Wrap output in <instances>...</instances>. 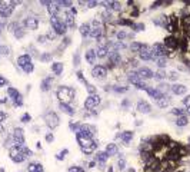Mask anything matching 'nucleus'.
I'll return each instance as SVG.
<instances>
[{
	"label": "nucleus",
	"mask_w": 190,
	"mask_h": 172,
	"mask_svg": "<svg viewBox=\"0 0 190 172\" xmlns=\"http://www.w3.org/2000/svg\"><path fill=\"white\" fill-rule=\"evenodd\" d=\"M109 55V47L106 43H100L97 46V50H96V58L99 59H104L106 56Z\"/></svg>",
	"instance_id": "nucleus-16"
},
{
	"label": "nucleus",
	"mask_w": 190,
	"mask_h": 172,
	"mask_svg": "<svg viewBox=\"0 0 190 172\" xmlns=\"http://www.w3.org/2000/svg\"><path fill=\"white\" fill-rule=\"evenodd\" d=\"M69 172H84V169L80 168V166H70Z\"/></svg>",
	"instance_id": "nucleus-45"
},
{
	"label": "nucleus",
	"mask_w": 190,
	"mask_h": 172,
	"mask_svg": "<svg viewBox=\"0 0 190 172\" xmlns=\"http://www.w3.org/2000/svg\"><path fill=\"white\" fill-rule=\"evenodd\" d=\"M116 36H117V40H119V42H122V40H124V39L127 38V33H126L124 30H120V32H117V34H116Z\"/></svg>",
	"instance_id": "nucleus-42"
},
{
	"label": "nucleus",
	"mask_w": 190,
	"mask_h": 172,
	"mask_svg": "<svg viewBox=\"0 0 190 172\" xmlns=\"http://www.w3.org/2000/svg\"><path fill=\"white\" fill-rule=\"evenodd\" d=\"M166 46H169V47H176L177 46V40L173 38V36H170V38H166Z\"/></svg>",
	"instance_id": "nucleus-36"
},
{
	"label": "nucleus",
	"mask_w": 190,
	"mask_h": 172,
	"mask_svg": "<svg viewBox=\"0 0 190 172\" xmlns=\"http://www.w3.org/2000/svg\"><path fill=\"white\" fill-rule=\"evenodd\" d=\"M157 106L159 108H166V106L170 103V96H167V95H163V96L159 99V101H156Z\"/></svg>",
	"instance_id": "nucleus-27"
},
{
	"label": "nucleus",
	"mask_w": 190,
	"mask_h": 172,
	"mask_svg": "<svg viewBox=\"0 0 190 172\" xmlns=\"http://www.w3.org/2000/svg\"><path fill=\"white\" fill-rule=\"evenodd\" d=\"M77 134L83 135V136H87V138H93L95 135V128L90 125H80L77 129Z\"/></svg>",
	"instance_id": "nucleus-13"
},
{
	"label": "nucleus",
	"mask_w": 190,
	"mask_h": 172,
	"mask_svg": "<svg viewBox=\"0 0 190 172\" xmlns=\"http://www.w3.org/2000/svg\"><path fill=\"white\" fill-rule=\"evenodd\" d=\"M172 114L179 115V116H184V110H183V109H179V108H174V109L172 110Z\"/></svg>",
	"instance_id": "nucleus-43"
},
{
	"label": "nucleus",
	"mask_w": 190,
	"mask_h": 172,
	"mask_svg": "<svg viewBox=\"0 0 190 172\" xmlns=\"http://www.w3.org/2000/svg\"><path fill=\"white\" fill-rule=\"evenodd\" d=\"M137 110L139 112H142V114H150V110H152V106L147 103V102L145 101H139L137 102Z\"/></svg>",
	"instance_id": "nucleus-19"
},
{
	"label": "nucleus",
	"mask_w": 190,
	"mask_h": 172,
	"mask_svg": "<svg viewBox=\"0 0 190 172\" xmlns=\"http://www.w3.org/2000/svg\"><path fill=\"white\" fill-rule=\"evenodd\" d=\"M187 123H189L187 116H179L177 119H176V125H177V126H186Z\"/></svg>",
	"instance_id": "nucleus-37"
},
{
	"label": "nucleus",
	"mask_w": 190,
	"mask_h": 172,
	"mask_svg": "<svg viewBox=\"0 0 190 172\" xmlns=\"http://www.w3.org/2000/svg\"><path fill=\"white\" fill-rule=\"evenodd\" d=\"M87 4H89V7H95V6H97L99 3H97V2H89Z\"/></svg>",
	"instance_id": "nucleus-57"
},
{
	"label": "nucleus",
	"mask_w": 190,
	"mask_h": 172,
	"mask_svg": "<svg viewBox=\"0 0 190 172\" xmlns=\"http://www.w3.org/2000/svg\"><path fill=\"white\" fill-rule=\"evenodd\" d=\"M67 154H69V151H67V149H63V151H62V152H60V154H59V155H57V159H59V161H62L63 158H64V156L67 155Z\"/></svg>",
	"instance_id": "nucleus-47"
},
{
	"label": "nucleus",
	"mask_w": 190,
	"mask_h": 172,
	"mask_svg": "<svg viewBox=\"0 0 190 172\" xmlns=\"http://www.w3.org/2000/svg\"><path fill=\"white\" fill-rule=\"evenodd\" d=\"M172 92H173L174 95H184V93L187 92V88L184 85L174 83V85H172Z\"/></svg>",
	"instance_id": "nucleus-21"
},
{
	"label": "nucleus",
	"mask_w": 190,
	"mask_h": 172,
	"mask_svg": "<svg viewBox=\"0 0 190 172\" xmlns=\"http://www.w3.org/2000/svg\"><path fill=\"white\" fill-rule=\"evenodd\" d=\"M0 32H2V25H0Z\"/></svg>",
	"instance_id": "nucleus-62"
},
{
	"label": "nucleus",
	"mask_w": 190,
	"mask_h": 172,
	"mask_svg": "<svg viewBox=\"0 0 190 172\" xmlns=\"http://www.w3.org/2000/svg\"><path fill=\"white\" fill-rule=\"evenodd\" d=\"M7 85V80H6V78H3V76L0 75V88H3V86H6Z\"/></svg>",
	"instance_id": "nucleus-49"
},
{
	"label": "nucleus",
	"mask_w": 190,
	"mask_h": 172,
	"mask_svg": "<svg viewBox=\"0 0 190 172\" xmlns=\"http://www.w3.org/2000/svg\"><path fill=\"white\" fill-rule=\"evenodd\" d=\"M50 69H52V72H53L56 76H60V75H62V72H63V63H60V62L52 63Z\"/></svg>",
	"instance_id": "nucleus-23"
},
{
	"label": "nucleus",
	"mask_w": 190,
	"mask_h": 172,
	"mask_svg": "<svg viewBox=\"0 0 190 172\" xmlns=\"http://www.w3.org/2000/svg\"><path fill=\"white\" fill-rule=\"evenodd\" d=\"M146 45H143V43H139V42H133L132 45H130V49H132L133 52H142L143 49H146Z\"/></svg>",
	"instance_id": "nucleus-33"
},
{
	"label": "nucleus",
	"mask_w": 190,
	"mask_h": 172,
	"mask_svg": "<svg viewBox=\"0 0 190 172\" xmlns=\"http://www.w3.org/2000/svg\"><path fill=\"white\" fill-rule=\"evenodd\" d=\"M59 9H60V6H59L57 3H53V2H50V4L47 6V10H49L50 16L52 17H57L59 16Z\"/></svg>",
	"instance_id": "nucleus-22"
},
{
	"label": "nucleus",
	"mask_w": 190,
	"mask_h": 172,
	"mask_svg": "<svg viewBox=\"0 0 190 172\" xmlns=\"http://www.w3.org/2000/svg\"><path fill=\"white\" fill-rule=\"evenodd\" d=\"M50 23H52V30H53L54 33L56 34H64L66 33V30H67V27H66V25H64V22L60 19V17H50Z\"/></svg>",
	"instance_id": "nucleus-3"
},
{
	"label": "nucleus",
	"mask_w": 190,
	"mask_h": 172,
	"mask_svg": "<svg viewBox=\"0 0 190 172\" xmlns=\"http://www.w3.org/2000/svg\"><path fill=\"white\" fill-rule=\"evenodd\" d=\"M146 92L149 93V96H152L154 101H159V99L165 95V93L161 92L159 88H147V89H146Z\"/></svg>",
	"instance_id": "nucleus-18"
},
{
	"label": "nucleus",
	"mask_w": 190,
	"mask_h": 172,
	"mask_svg": "<svg viewBox=\"0 0 190 172\" xmlns=\"http://www.w3.org/2000/svg\"><path fill=\"white\" fill-rule=\"evenodd\" d=\"M60 109H62L64 114L69 115V116H73V115H75V109H73L69 103H60Z\"/></svg>",
	"instance_id": "nucleus-29"
},
{
	"label": "nucleus",
	"mask_w": 190,
	"mask_h": 172,
	"mask_svg": "<svg viewBox=\"0 0 190 172\" xmlns=\"http://www.w3.org/2000/svg\"><path fill=\"white\" fill-rule=\"evenodd\" d=\"M57 4H60L62 7H72V2H63V0H60V2H57Z\"/></svg>",
	"instance_id": "nucleus-44"
},
{
	"label": "nucleus",
	"mask_w": 190,
	"mask_h": 172,
	"mask_svg": "<svg viewBox=\"0 0 190 172\" xmlns=\"http://www.w3.org/2000/svg\"><path fill=\"white\" fill-rule=\"evenodd\" d=\"M0 134H4V128L0 125Z\"/></svg>",
	"instance_id": "nucleus-61"
},
{
	"label": "nucleus",
	"mask_w": 190,
	"mask_h": 172,
	"mask_svg": "<svg viewBox=\"0 0 190 172\" xmlns=\"http://www.w3.org/2000/svg\"><path fill=\"white\" fill-rule=\"evenodd\" d=\"M52 78H46L45 80H43V82H41V90H43V92H47V90H49L50 89V85H52Z\"/></svg>",
	"instance_id": "nucleus-34"
},
{
	"label": "nucleus",
	"mask_w": 190,
	"mask_h": 172,
	"mask_svg": "<svg viewBox=\"0 0 190 172\" xmlns=\"http://www.w3.org/2000/svg\"><path fill=\"white\" fill-rule=\"evenodd\" d=\"M86 88H87V90H89V93H91V95H96V89L93 88V85H89L86 82Z\"/></svg>",
	"instance_id": "nucleus-46"
},
{
	"label": "nucleus",
	"mask_w": 190,
	"mask_h": 172,
	"mask_svg": "<svg viewBox=\"0 0 190 172\" xmlns=\"http://www.w3.org/2000/svg\"><path fill=\"white\" fill-rule=\"evenodd\" d=\"M7 93L10 99L13 101V105L14 106H21L23 105V96H21V93L14 88H7Z\"/></svg>",
	"instance_id": "nucleus-4"
},
{
	"label": "nucleus",
	"mask_w": 190,
	"mask_h": 172,
	"mask_svg": "<svg viewBox=\"0 0 190 172\" xmlns=\"http://www.w3.org/2000/svg\"><path fill=\"white\" fill-rule=\"evenodd\" d=\"M103 27H102V23L99 20H93L90 23V36L95 39H100L102 36V32H103Z\"/></svg>",
	"instance_id": "nucleus-7"
},
{
	"label": "nucleus",
	"mask_w": 190,
	"mask_h": 172,
	"mask_svg": "<svg viewBox=\"0 0 190 172\" xmlns=\"http://www.w3.org/2000/svg\"><path fill=\"white\" fill-rule=\"evenodd\" d=\"M10 159L13 162H16V164H20V162H23L26 159V156L21 154L20 149L17 146H13V148H10Z\"/></svg>",
	"instance_id": "nucleus-9"
},
{
	"label": "nucleus",
	"mask_w": 190,
	"mask_h": 172,
	"mask_svg": "<svg viewBox=\"0 0 190 172\" xmlns=\"http://www.w3.org/2000/svg\"><path fill=\"white\" fill-rule=\"evenodd\" d=\"M84 58H86V60H87V63H89V65H95V62H96V50L89 49V50L86 52Z\"/></svg>",
	"instance_id": "nucleus-24"
},
{
	"label": "nucleus",
	"mask_w": 190,
	"mask_h": 172,
	"mask_svg": "<svg viewBox=\"0 0 190 172\" xmlns=\"http://www.w3.org/2000/svg\"><path fill=\"white\" fill-rule=\"evenodd\" d=\"M19 149H20V152L26 156V158H27V156H32V151H30L27 146H25V145H23V146H19Z\"/></svg>",
	"instance_id": "nucleus-41"
},
{
	"label": "nucleus",
	"mask_w": 190,
	"mask_h": 172,
	"mask_svg": "<svg viewBox=\"0 0 190 172\" xmlns=\"http://www.w3.org/2000/svg\"><path fill=\"white\" fill-rule=\"evenodd\" d=\"M137 75H139V78H140L142 80H147V79H152L154 73L150 70L149 67H145V66H143V67H140V69L137 70Z\"/></svg>",
	"instance_id": "nucleus-15"
},
{
	"label": "nucleus",
	"mask_w": 190,
	"mask_h": 172,
	"mask_svg": "<svg viewBox=\"0 0 190 172\" xmlns=\"http://www.w3.org/2000/svg\"><path fill=\"white\" fill-rule=\"evenodd\" d=\"M109 53H110V62L116 63V62H119V60H120V55H119V52H117V50L109 52Z\"/></svg>",
	"instance_id": "nucleus-38"
},
{
	"label": "nucleus",
	"mask_w": 190,
	"mask_h": 172,
	"mask_svg": "<svg viewBox=\"0 0 190 172\" xmlns=\"http://www.w3.org/2000/svg\"><path fill=\"white\" fill-rule=\"evenodd\" d=\"M183 103H184V105H186L187 108H190V95H189V96H186L184 99H183Z\"/></svg>",
	"instance_id": "nucleus-52"
},
{
	"label": "nucleus",
	"mask_w": 190,
	"mask_h": 172,
	"mask_svg": "<svg viewBox=\"0 0 190 172\" xmlns=\"http://www.w3.org/2000/svg\"><path fill=\"white\" fill-rule=\"evenodd\" d=\"M106 7H107V10H114V12H119L120 9H122V6H120V3H117V2H106Z\"/></svg>",
	"instance_id": "nucleus-28"
},
{
	"label": "nucleus",
	"mask_w": 190,
	"mask_h": 172,
	"mask_svg": "<svg viewBox=\"0 0 190 172\" xmlns=\"http://www.w3.org/2000/svg\"><path fill=\"white\" fill-rule=\"evenodd\" d=\"M166 73H165V70H159V72H156V73H154V75H153V78H154V79H157V80H163L166 78Z\"/></svg>",
	"instance_id": "nucleus-39"
},
{
	"label": "nucleus",
	"mask_w": 190,
	"mask_h": 172,
	"mask_svg": "<svg viewBox=\"0 0 190 172\" xmlns=\"http://www.w3.org/2000/svg\"><path fill=\"white\" fill-rule=\"evenodd\" d=\"M56 95H57L60 103H69L75 99V89L70 86H60Z\"/></svg>",
	"instance_id": "nucleus-2"
},
{
	"label": "nucleus",
	"mask_w": 190,
	"mask_h": 172,
	"mask_svg": "<svg viewBox=\"0 0 190 172\" xmlns=\"http://www.w3.org/2000/svg\"><path fill=\"white\" fill-rule=\"evenodd\" d=\"M79 30H80L82 38H87V36H90V23H83Z\"/></svg>",
	"instance_id": "nucleus-26"
},
{
	"label": "nucleus",
	"mask_w": 190,
	"mask_h": 172,
	"mask_svg": "<svg viewBox=\"0 0 190 172\" xmlns=\"http://www.w3.org/2000/svg\"><path fill=\"white\" fill-rule=\"evenodd\" d=\"M46 139H47L49 142H52V141H53V135H52V134H49V135H47V136H46Z\"/></svg>",
	"instance_id": "nucleus-58"
},
{
	"label": "nucleus",
	"mask_w": 190,
	"mask_h": 172,
	"mask_svg": "<svg viewBox=\"0 0 190 172\" xmlns=\"http://www.w3.org/2000/svg\"><path fill=\"white\" fill-rule=\"evenodd\" d=\"M139 58L142 59V60H154V55H153V50L152 49H149V47H146V49H143L142 52H139Z\"/></svg>",
	"instance_id": "nucleus-17"
},
{
	"label": "nucleus",
	"mask_w": 190,
	"mask_h": 172,
	"mask_svg": "<svg viewBox=\"0 0 190 172\" xmlns=\"http://www.w3.org/2000/svg\"><path fill=\"white\" fill-rule=\"evenodd\" d=\"M120 138H122V141H123L124 143H129L133 139V132H130V130L122 132V134H120Z\"/></svg>",
	"instance_id": "nucleus-30"
},
{
	"label": "nucleus",
	"mask_w": 190,
	"mask_h": 172,
	"mask_svg": "<svg viewBox=\"0 0 190 172\" xmlns=\"http://www.w3.org/2000/svg\"><path fill=\"white\" fill-rule=\"evenodd\" d=\"M45 121H46V125L49 126L50 129H54V128L59 126V116L54 112H52V110L45 115Z\"/></svg>",
	"instance_id": "nucleus-5"
},
{
	"label": "nucleus",
	"mask_w": 190,
	"mask_h": 172,
	"mask_svg": "<svg viewBox=\"0 0 190 172\" xmlns=\"http://www.w3.org/2000/svg\"><path fill=\"white\" fill-rule=\"evenodd\" d=\"M54 36H56V33H54L53 30H52V32H49V34H47V38H49V39H54Z\"/></svg>",
	"instance_id": "nucleus-55"
},
{
	"label": "nucleus",
	"mask_w": 190,
	"mask_h": 172,
	"mask_svg": "<svg viewBox=\"0 0 190 172\" xmlns=\"http://www.w3.org/2000/svg\"><path fill=\"white\" fill-rule=\"evenodd\" d=\"M13 142H14V146H17V148L25 145L23 129H20V128H14V130H13Z\"/></svg>",
	"instance_id": "nucleus-6"
},
{
	"label": "nucleus",
	"mask_w": 190,
	"mask_h": 172,
	"mask_svg": "<svg viewBox=\"0 0 190 172\" xmlns=\"http://www.w3.org/2000/svg\"><path fill=\"white\" fill-rule=\"evenodd\" d=\"M32 63V58H30L29 55H21L17 58V65L21 67V69H25L27 65H30Z\"/></svg>",
	"instance_id": "nucleus-20"
},
{
	"label": "nucleus",
	"mask_w": 190,
	"mask_h": 172,
	"mask_svg": "<svg viewBox=\"0 0 190 172\" xmlns=\"http://www.w3.org/2000/svg\"><path fill=\"white\" fill-rule=\"evenodd\" d=\"M91 76L95 78V79H99V80H103L106 79V76H107V70H106V67L102 66V65H97L91 69Z\"/></svg>",
	"instance_id": "nucleus-8"
},
{
	"label": "nucleus",
	"mask_w": 190,
	"mask_h": 172,
	"mask_svg": "<svg viewBox=\"0 0 190 172\" xmlns=\"http://www.w3.org/2000/svg\"><path fill=\"white\" fill-rule=\"evenodd\" d=\"M154 62H156V65L160 67V69H163V67L166 66V58H156Z\"/></svg>",
	"instance_id": "nucleus-40"
},
{
	"label": "nucleus",
	"mask_w": 190,
	"mask_h": 172,
	"mask_svg": "<svg viewBox=\"0 0 190 172\" xmlns=\"http://www.w3.org/2000/svg\"><path fill=\"white\" fill-rule=\"evenodd\" d=\"M124 164H126V162H124V159L119 161V165H120V168H124Z\"/></svg>",
	"instance_id": "nucleus-59"
},
{
	"label": "nucleus",
	"mask_w": 190,
	"mask_h": 172,
	"mask_svg": "<svg viewBox=\"0 0 190 172\" xmlns=\"http://www.w3.org/2000/svg\"><path fill=\"white\" fill-rule=\"evenodd\" d=\"M153 55L154 58H165L166 53H167V49H166L165 45H161V43H154L153 45Z\"/></svg>",
	"instance_id": "nucleus-12"
},
{
	"label": "nucleus",
	"mask_w": 190,
	"mask_h": 172,
	"mask_svg": "<svg viewBox=\"0 0 190 172\" xmlns=\"http://www.w3.org/2000/svg\"><path fill=\"white\" fill-rule=\"evenodd\" d=\"M4 119H6V114H4V112H2V110H0V123H2V122H3Z\"/></svg>",
	"instance_id": "nucleus-54"
},
{
	"label": "nucleus",
	"mask_w": 190,
	"mask_h": 172,
	"mask_svg": "<svg viewBox=\"0 0 190 172\" xmlns=\"http://www.w3.org/2000/svg\"><path fill=\"white\" fill-rule=\"evenodd\" d=\"M100 103V96L99 95H90V96L86 98V101H84V108L86 109H93L96 105H99Z\"/></svg>",
	"instance_id": "nucleus-11"
},
{
	"label": "nucleus",
	"mask_w": 190,
	"mask_h": 172,
	"mask_svg": "<svg viewBox=\"0 0 190 172\" xmlns=\"http://www.w3.org/2000/svg\"><path fill=\"white\" fill-rule=\"evenodd\" d=\"M23 34H25V32H23L20 27H19V29L14 32V36H16V38H23Z\"/></svg>",
	"instance_id": "nucleus-48"
},
{
	"label": "nucleus",
	"mask_w": 190,
	"mask_h": 172,
	"mask_svg": "<svg viewBox=\"0 0 190 172\" xmlns=\"http://www.w3.org/2000/svg\"><path fill=\"white\" fill-rule=\"evenodd\" d=\"M107 158H109V155L106 154V152H99V154L96 155V161L100 162V164H104V162L107 161Z\"/></svg>",
	"instance_id": "nucleus-35"
},
{
	"label": "nucleus",
	"mask_w": 190,
	"mask_h": 172,
	"mask_svg": "<svg viewBox=\"0 0 190 172\" xmlns=\"http://www.w3.org/2000/svg\"><path fill=\"white\" fill-rule=\"evenodd\" d=\"M106 154H107L109 156H113V155H117V152H119V148H117V145L116 143H109L107 146H106Z\"/></svg>",
	"instance_id": "nucleus-25"
},
{
	"label": "nucleus",
	"mask_w": 190,
	"mask_h": 172,
	"mask_svg": "<svg viewBox=\"0 0 190 172\" xmlns=\"http://www.w3.org/2000/svg\"><path fill=\"white\" fill-rule=\"evenodd\" d=\"M29 172H45V169L40 164L33 162V164H29Z\"/></svg>",
	"instance_id": "nucleus-32"
},
{
	"label": "nucleus",
	"mask_w": 190,
	"mask_h": 172,
	"mask_svg": "<svg viewBox=\"0 0 190 172\" xmlns=\"http://www.w3.org/2000/svg\"><path fill=\"white\" fill-rule=\"evenodd\" d=\"M25 26H26V29L36 30V29L39 27V20H37V17H34V16L26 17V19H25Z\"/></svg>",
	"instance_id": "nucleus-14"
},
{
	"label": "nucleus",
	"mask_w": 190,
	"mask_h": 172,
	"mask_svg": "<svg viewBox=\"0 0 190 172\" xmlns=\"http://www.w3.org/2000/svg\"><path fill=\"white\" fill-rule=\"evenodd\" d=\"M76 138H77V142L80 145V149H82L83 154H91L97 148V142H96L93 138H87V136H83L80 134H76Z\"/></svg>",
	"instance_id": "nucleus-1"
},
{
	"label": "nucleus",
	"mask_w": 190,
	"mask_h": 172,
	"mask_svg": "<svg viewBox=\"0 0 190 172\" xmlns=\"http://www.w3.org/2000/svg\"><path fill=\"white\" fill-rule=\"evenodd\" d=\"M41 59H43V60H49L50 56L49 55H43V56H41Z\"/></svg>",
	"instance_id": "nucleus-60"
},
{
	"label": "nucleus",
	"mask_w": 190,
	"mask_h": 172,
	"mask_svg": "<svg viewBox=\"0 0 190 172\" xmlns=\"http://www.w3.org/2000/svg\"><path fill=\"white\" fill-rule=\"evenodd\" d=\"M46 39H47V36L41 34V36H39V38H37V42L39 43H46Z\"/></svg>",
	"instance_id": "nucleus-51"
},
{
	"label": "nucleus",
	"mask_w": 190,
	"mask_h": 172,
	"mask_svg": "<svg viewBox=\"0 0 190 172\" xmlns=\"http://www.w3.org/2000/svg\"><path fill=\"white\" fill-rule=\"evenodd\" d=\"M30 119H32V118H30L29 114H25L23 116H21V122H25V123H26V122H29Z\"/></svg>",
	"instance_id": "nucleus-50"
},
{
	"label": "nucleus",
	"mask_w": 190,
	"mask_h": 172,
	"mask_svg": "<svg viewBox=\"0 0 190 172\" xmlns=\"http://www.w3.org/2000/svg\"><path fill=\"white\" fill-rule=\"evenodd\" d=\"M129 82L133 83V86L136 83H139V82H142V79L139 78V75H137V72H130V73H129Z\"/></svg>",
	"instance_id": "nucleus-31"
},
{
	"label": "nucleus",
	"mask_w": 190,
	"mask_h": 172,
	"mask_svg": "<svg viewBox=\"0 0 190 172\" xmlns=\"http://www.w3.org/2000/svg\"><path fill=\"white\" fill-rule=\"evenodd\" d=\"M167 78H169V79H172V80L177 79V73H176V72H172V73H170V75L167 76Z\"/></svg>",
	"instance_id": "nucleus-53"
},
{
	"label": "nucleus",
	"mask_w": 190,
	"mask_h": 172,
	"mask_svg": "<svg viewBox=\"0 0 190 172\" xmlns=\"http://www.w3.org/2000/svg\"><path fill=\"white\" fill-rule=\"evenodd\" d=\"M0 50H2V53H4V55H9V47H2Z\"/></svg>",
	"instance_id": "nucleus-56"
},
{
	"label": "nucleus",
	"mask_w": 190,
	"mask_h": 172,
	"mask_svg": "<svg viewBox=\"0 0 190 172\" xmlns=\"http://www.w3.org/2000/svg\"><path fill=\"white\" fill-rule=\"evenodd\" d=\"M76 14L75 13H72L70 10H67V12H64V25H66V27H69V29H75L76 27V20H75Z\"/></svg>",
	"instance_id": "nucleus-10"
}]
</instances>
